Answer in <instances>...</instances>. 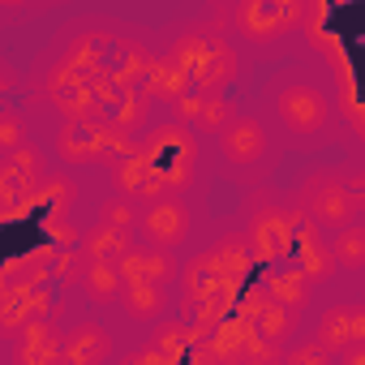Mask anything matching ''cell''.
Returning a JSON list of instances; mask_svg holds the SVG:
<instances>
[{"mask_svg":"<svg viewBox=\"0 0 365 365\" xmlns=\"http://www.w3.org/2000/svg\"><path fill=\"white\" fill-rule=\"evenodd\" d=\"M220 146H224V159H228V163L250 168V163H258V159L267 155V129H262V120H254V116H237V120L220 133Z\"/></svg>","mask_w":365,"mask_h":365,"instance_id":"cell-5","label":"cell"},{"mask_svg":"<svg viewBox=\"0 0 365 365\" xmlns=\"http://www.w3.org/2000/svg\"><path fill=\"white\" fill-rule=\"evenodd\" d=\"M258 237H262V254H284V250H288V220H284V215L262 220V224H258Z\"/></svg>","mask_w":365,"mask_h":365,"instance_id":"cell-22","label":"cell"},{"mask_svg":"<svg viewBox=\"0 0 365 365\" xmlns=\"http://www.w3.org/2000/svg\"><path fill=\"white\" fill-rule=\"evenodd\" d=\"M99 224L103 228H116V232H133L138 228V211L129 207V198H116V202H103Z\"/></svg>","mask_w":365,"mask_h":365,"instance_id":"cell-21","label":"cell"},{"mask_svg":"<svg viewBox=\"0 0 365 365\" xmlns=\"http://www.w3.org/2000/svg\"><path fill=\"white\" fill-rule=\"evenodd\" d=\"M344 365H365V344L348 348V352H344Z\"/></svg>","mask_w":365,"mask_h":365,"instance_id":"cell-25","label":"cell"},{"mask_svg":"<svg viewBox=\"0 0 365 365\" xmlns=\"http://www.w3.org/2000/svg\"><path fill=\"white\" fill-rule=\"evenodd\" d=\"M82 250H86V258L91 262H125L129 258V250H133V232H116V228H103V224H95L86 237H82Z\"/></svg>","mask_w":365,"mask_h":365,"instance_id":"cell-9","label":"cell"},{"mask_svg":"<svg viewBox=\"0 0 365 365\" xmlns=\"http://www.w3.org/2000/svg\"><path fill=\"white\" fill-rule=\"evenodd\" d=\"M180 116L185 120H194L198 129H207V133H224L237 116H232V108L220 99V95H202V99H180Z\"/></svg>","mask_w":365,"mask_h":365,"instance_id":"cell-13","label":"cell"},{"mask_svg":"<svg viewBox=\"0 0 365 365\" xmlns=\"http://www.w3.org/2000/svg\"><path fill=\"white\" fill-rule=\"evenodd\" d=\"M284 365H331V356H327V348L309 344V348H297V352H288V356H284Z\"/></svg>","mask_w":365,"mask_h":365,"instance_id":"cell-24","label":"cell"},{"mask_svg":"<svg viewBox=\"0 0 365 365\" xmlns=\"http://www.w3.org/2000/svg\"><path fill=\"white\" fill-rule=\"evenodd\" d=\"M297 250H301V271L309 279H327L335 271V254H331V241H322L314 228H305L297 237Z\"/></svg>","mask_w":365,"mask_h":365,"instance_id":"cell-16","label":"cell"},{"mask_svg":"<svg viewBox=\"0 0 365 365\" xmlns=\"http://www.w3.org/2000/svg\"><path fill=\"white\" fill-rule=\"evenodd\" d=\"M0 146H5L9 155H18V150L26 146V125H22L18 112H5V116H0Z\"/></svg>","mask_w":365,"mask_h":365,"instance_id":"cell-23","label":"cell"},{"mask_svg":"<svg viewBox=\"0 0 365 365\" xmlns=\"http://www.w3.org/2000/svg\"><path fill=\"white\" fill-rule=\"evenodd\" d=\"M292 18H297L292 9H271V5H245V9L237 14L241 31H245L250 39H271V35H275V31H284Z\"/></svg>","mask_w":365,"mask_h":365,"instance_id":"cell-15","label":"cell"},{"mask_svg":"<svg viewBox=\"0 0 365 365\" xmlns=\"http://www.w3.org/2000/svg\"><path fill=\"white\" fill-rule=\"evenodd\" d=\"M190 207L180 202L176 194H168V198H159V202H150L146 211H142V237H146V245L150 250H176L180 241L190 237Z\"/></svg>","mask_w":365,"mask_h":365,"instance_id":"cell-2","label":"cell"},{"mask_svg":"<svg viewBox=\"0 0 365 365\" xmlns=\"http://www.w3.org/2000/svg\"><path fill=\"white\" fill-rule=\"evenodd\" d=\"M120 271H125V284H168L176 275V262H172L168 250L142 245V250H129V258L120 262Z\"/></svg>","mask_w":365,"mask_h":365,"instance_id":"cell-8","label":"cell"},{"mask_svg":"<svg viewBox=\"0 0 365 365\" xmlns=\"http://www.w3.org/2000/svg\"><path fill=\"white\" fill-rule=\"evenodd\" d=\"M356 344H365V309H356V305H335V309H327V318L318 322V348H356Z\"/></svg>","mask_w":365,"mask_h":365,"instance_id":"cell-6","label":"cell"},{"mask_svg":"<svg viewBox=\"0 0 365 365\" xmlns=\"http://www.w3.org/2000/svg\"><path fill=\"white\" fill-rule=\"evenodd\" d=\"M305 288H309V275L305 271H284V275H271V297L279 305H301L305 301Z\"/></svg>","mask_w":365,"mask_h":365,"instance_id":"cell-20","label":"cell"},{"mask_svg":"<svg viewBox=\"0 0 365 365\" xmlns=\"http://www.w3.org/2000/svg\"><path fill=\"white\" fill-rule=\"evenodd\" d=\"M331 254H335V267H348V271H361L365 267V228H339L335 241H331Z\"/></svg>","mask_w":365,"mask_h":365,"instance_id":"cell-18","label":"cell"},{"mask_svg":"<svg viewBox=\"0 0 365 365\" xmlns=\"http://www.w3.org/2000/svg\"><path fill=\"white\" fill-rule=\"evenodd\" d=\"M120 305L133 322H155L168 309V292H163V284H125Z\"/></svg>","mask_w":365,"mask_h":365,"instance_id":"cell-14","label":"cell"},{"mask_svg":"<svg viewBox=\"0 0 365 365\" xmlns=\"http://www.w3.org/2000/svg\"><path fill=\"white\" fill-rule=\"evenodd\" d=\"M176 56L185 61L190 78H194L207 95H215V91L232 78V52H228L220 39H185V43L176 48Z\"/></svg>","mask_w":365,"mask_h":365,"instance_id":"cell-1","label":"cell"},{"mask_svg":"<svg viewBox=\"0 0 365 365\" xmlns=\"http://www.w3.org/2000/svg\"><path fill=\"white\" fill-rule=\"evenodd\" d=\"M254 327H258V335H267L271 344H284V339L297 331V309H292V305H279V301H271V305H258V314H254Z\"/></svg>","mask_w":365,"mask_h":365,"instance_id":"cell-17","label":"cell"},{"mask_svg":"<svg viewBox=\"0 0 365 365\" xmlns=\"http://www.w3.org/2000/svg\"><path fill=\"white\" fill-rule=\"evenodd\" d=\"M61 348H65V339H56L52 335V327L48 322H26L22 327V365H61Z\"/></svg>","mask_w":365,"mask_h":365,"instance_id":"cell-10","label":"cell"},{"mask_svg":"<svg viewBox=\"0 0 365 365\" xmlns=\"http://www.w3.org/2000/svg\"><path fill=\"white\" fill-rule=\"evenodd\" d=\"M108 356H112V335L99 322H82L65 335L61 365H103Z\"/></svg>","mask_w":365,"mask_h":365,"instance_id":"cell-7","label":"cell"},{"mask_svg":"<svg viewBox=\"0 0 365 365\" xmlns=\"http://www.w3.org/2000/svg\"><path fill=\"white\" fill-rule=\"evenodd\" d=\"M237 365H284V344H271L267 335H250L237 348Z\"/></svg>","mask_w":365,"mask_h":365,"instance_id":"cell-19","label":"cell"},{"mask_svg":"<svg viewBox=\"0 0 365 365\" xmlns=\"http://www.w3.org/2000/svg\"><path fill=\"white\" fill-rule=\"evenodd\" d=\"M309 211L327 228H348V220L356 211V198H352V190L344 185V180L322 176V180H314V185H309Z\"/></svg>","mask_w":365,"mask_h":365,"instance_id":"cell-4","label":"cell"},{"mask_svg":"<svg viewBox=\"0 0 365 365\" xmlns=\"http://www.w3.org/2000/svg\"><path fill=\"white\" fill-rule=\"evenodd\" d=\"M275 108H279V116H284V125H288L292 133H318V129L331 120V103H327V95H322L318 86H309V82H292V86H284L279 99H275Z\"/></svg>","mask_w":365,"mask_h":365,"instance_id":"cell-3","label":"cell"},{"mask_svg":"<svg viewBox=\"0 0 365 365\" xmlns=\"http://www.w3.org/2000/svg\"><path fill=\"white\" fill-rule=\"evenodd\" d=\"M61 155L65 159H78V163H99L103 155H108V133L99 129V125H91V129H65L61 133Z\"/></svg>","mask_w":365,"mask_h":365,"instance_id":"cell-11","label":"cell"},{"mask_svg":"<svg viewBox=\"0 0 365 365\" xmlns=\"http://www.w3.org/2000/svg\"><path fill=\"white\" fill-rule=\"evenodd\" d=\"M82 284H86V292H91L95 305H112V301L125 297V271L116 262H86Z\"/></svg>","mask_w":365,"mask_h":365,"instance_id":"cell-12","label":"cell"}]
</instances>
